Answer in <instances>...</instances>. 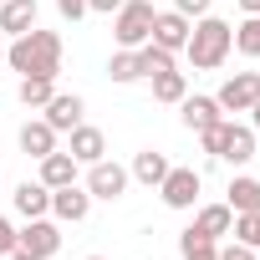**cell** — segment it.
<instances>
[{"label": "cell", "mask_w": 260, "mask_h": 260, "mask_svg": "<svg viewBox=\"0 0 260 260\" xmlns=\"http://www.w3.org/2000/svg\"><path fill=\"white\" fill-rule=\"evenodd\" d=\"M11 72H21V77H56L61 72V36L56 31H26V36H16L11 41Z\"/></svg>", "instance_id": "6da1fadb"}, {"label": "cell", "mask_w": 260, "mask_h": 260, "mask_svg": "<svg viewBox=\"0 0 260 260\" xmlns=\"http://www.w3.org/2000/svg\"><path fill=\"white\" fill-rule=\"evenodd\" d=\"M230 46H235V26H230V21H219V16H199V21L189 26L184 56L194 61V72H214V67H224Z\"/></svg>", "instance_id": "7a4b0ae2"}, {"label": "cell", "mask_w": 260, "mask_h": 260, "mask_svg": "<svg viewBox=\"0 0 260 260\" xmlns=\"http://www.w3.org/2000/svg\"><path fill=\"white\" fill-rule=\"evenodd\" d=\"M153 0H122V6L112 11V36L122 51H138L148 36H153Z\"/></svg>", "instance_id": "3957f363"}, {"label": "cell", "mask_w": 260, "mask_h": 260, "mask_svg": "<svg viewBox=\"0 0 260 260\" xmlns=\"http://www.w3.org/2000/svg\"><path fill=\"white\" fill-rule=\"evenodd\" d=\"M61 250V230L41 214V219H31L26 230H16V250H11V260H51Z\"/></svg>", "instance_id": "277c9868"}, {"label": "cell", "mask_w": 260, "mask_h": 260, "mask_svg": "<svg viewBox=\"0 0 260 260\" xmlns=\"http://www.w3.org/2000/svg\"><path fill=\"white\" fill-rule=\"evenodd\" d=\"M127 179H133V174H127L122 164H107V158H97V164H87V194L92 199H122V189H127Z\"/></svg>", "instance_id": "5b68a950"}, {"label": "cell", "mask_w": 260, "mask_h": 260, "mask_svg": "<svg viewBox=\"0 0 260 260\" xmlns=\"http://www.w3.org/2000/svg\"><path fill=\"white\" fill-rule=\"evenodd\" d=\"M199 189H204L199 169H169V174H164V184H158V194H164V204H169V209H194Z\"/></svg>", "instance_id": "8992f818"}, {"label": "cell", "mask_w": 260, "mask_h": 260, "mask_svg": "<svg viewBox=\"0 0 260 260\" xmlns=\"http://www.w3.org/2000/svg\"><path fill=\"white\" fill-rule=\"evenodd\" d=\"M214 102H219L224 112H250V107L260 102V72H235V77L214 92Z\"/></svg>", "instance_id": "52a82bcc"}, {"label": "cell", "mask_w": 260, "mask_h": 260, "mask_svg": "<svg viewBox=\"0 0 260 260\" xmlns=\"http://www.w3.org/2000/svg\"><path fill=\"white\" fill-rule=\"evenodd\" d=\"M51 214H56L61 224H82V219L92 214V194H87L82 184H67V189H51Z\"/></svg>", "instance_id": "ba28073f"}, {"label": "cell", "mask_w": 260, "mask_h": 260, "mask_svg": "<svg viewBox=\"0 0 260 260\" xmlns=\"http://www.w3.org/2000/svg\"><path fill=\"white\" fill-rule=\"evenodd\" d=\"M148 41L164 46V51H184V41H189V16H179V11H158Z\"/></svg>", "instance_id": "9c48e42d"}, {"label": "cell", "mask_w": 260, "mask_h": 260, "mask_svg": "<svg viewBox=\"0 0 260 260\" xmlns=\"http://www.w3.org/2000/svg\"><path fill=\"white\" fill-rule=\"evenodd\" d=\"M41 112H46V122L56 127V133H72V127L82 122V112H87V102H82L77 92H56V97H51Z\"/></svg>", "instance_id": "30bf717a"}, {"label": "cell", "mask_w": 260, "mask_h": 260, "mask_svg": "<svg viewBox=\"0 0 260 260\" xmlns=\"http://www.w3.org/2000/svg\"><path fill=\"white\" fill-rule=\"evenodd\" d=\"M219 158H224V164H250V158H255V127H245V122H224Z\"/></svg>", "instance_id": "8fae6325"}, {"label": "cell", "mask_w": 260, "mask_h": 260, "mask_svg": "<svg viewBox=\"0 0 260 260\" xmlns=\"http://www.w3.org/2000/svg\"><path fill=\"white\" fill-rule=\"evenodd\" d=\"M77 164H97V158H107V138H102V127H87V122H77L72 127V148H67Z\"/></svg>", "instance_id": "7c38bea8"}, {"label": "cell", "mask_w": 260, "mask_h": 260, "mask_svg": "<svg viewBox=\"0 0 260 260\" xmlns=\"http://www.w3.org/2000/svg\"><path fill=\"white\" fill-rule=\"evenodd\" d=\"M21 153H31V158L56 153V127H51L46 117H36V122H26V127H21Z\"/></svg>", "instance_id": "4fadbf2b"}, {"label": "cell", "mask_w": 260, "mask_h": 260, "mask_svg": "<svg viewBox=\"0 0 260 260\" xmlns=\"http://www.w3.org/2000/svg\"><path fill=\"white\" fill-rule=\"evenodd\" d=\"M36 26V0H6L0 6V31L6 36H26Z\"/></svg>", "instance_id": "5bb4252c"}, {"label": "cell", "mask_w": 260, "mask_h": 260, "mask_svg": "<svg viewBox=\"0 0 260 260\" xmlns=\"http://www.w3.org/2000/svg\"><path fill=\"white\" fill-rule=\"evenodd\" d=\"M77 169H82V164H77L72 153H46V158H41V184H46V189H67V184H77Z\"/></svg>", "instance_id": "9a60e30c"}, {"label": "cell", "mask_w": 260, "mask_h": 260, "mask_svg": "<svg viewBox=\"0 0 260 260\" xmlns=\"http://www.w3.org/2000/svg\"><path fill=\"white\" fill-rule=\"evenodd\" d=\"M230 199V209L235 214H260V179H250V174H240V179H230V189H224Z\"/></svg>", "instance_id": "2e32d148"}, {"label": "cell", "mask_w": 260, "mask_h": 260, "mask_svg": "<svg viewBox=\"0 0 260 260\" xmlns=\"http://www.w3.org/2000/svg\"><path fill=\"white\" fill-rule=\"evenodd\" d=\"M179 107H184V127H194V133H199V127H214L224 117V107L214 97H184Z\"/></svg>", "instance_id": "e0dca14e"}, {"label": "cell", "mask_w": 260, "mask_h": 260, "mask_svg": "<svg viewBox=\"0 0 260 260\" xmlns=\"http://www.w3.org/2000/svg\"><path fill=\"white\" fill-rule=\"evenodd\" d=\"M16 209H21L26 219H41V214H51V189H46L41 179H36V184L26 179V184L16 189Z\"/></svg>", "instance_id": "ac0fdd59"}, {"label": "cell", "mask_w": 260, "mask_h": 260, "mask_svg": "<svg viewBox=\"0 0 260 260\" xmlns=\"http://www.w3.org/2000/svg\"><path fill=\"white\" fill-rule=\"evenodd\" d=\"M169 169H174V164H169L164 153H153V148H143V153L133 158V179H138V184H148V189H158Z\"/></svg>", "instance_id": "d6986e66"}, {"label": "cell", "mask_w": 260, "mask_h": 260, "mask_svg": "<svg viewBox=\"0 0 260 260\" xmlns=\"http://www.w3.org/2000/svg\"><path fill=\"white\" fill-rule=\"evenodd\" d=\"M230 224H235V209H230V204H204V209H199V219H194V230H199V235H209V240L230 235Z\"/></svg>", "instance_id": "ffe728a7"}, {"label": "cell", "mask_w": 260, "mask_h": 260, "mask_svg": "<svg viewBox=\"0 0 260 260\" xmlns=\"http://www.w3.org/2000/svg\"><path fill=\"white\" fill-rule=\"evenodd\" d=\"M179 255H184V260H219L214 240H209V235H199L194 224H189V230L179 235Z\"/></svg>", "instance_id": "44dd1931"}, {"label": "cell", "mask_w": 260, "mask_h": 260, "mask_svg": "<svg viewBox=\"0 0 260 260\" xmlns=\"http://www.w3.org/2000/svg\"><path fill=\"white\" fill-rule=\"evenodd\" d=\"M138 72H143V77H158V72H174V51H164V46L143 41V46H138Z\"/></svg>", "instance_id": "7402d4cb"}, {"label": "cell", "mask_w": 260, "mask_h": 260, "mask_svg": "<svg viewBox=\"0 0 260 260\" xmlns=\"http://www.w3.org/2000/svg\"><path fill=\"white\" fill-rule=\"evenodd\" d=\"M148 82H153V97H158V102H184V97H189L184 72H158V77H148Z\"/></svg>", "instance_id": "603a6c76"}, {"label": "cell", "mask_w": 260, "mask_h": 260, "mask_svg": "<svg viewBox=\"0 0 260 260\" xmlns=\"http://www.w3.org/2000/svg\"><path fill=\"white\" fill-rule=\"evenodd\" d=\"M56 97V77H21V102L26 107H46Z\"/></svg>", "instance_id": "cb8c5ba5"}, {"label": "cell", "mask_w": 260, "mask_h": 260, "mask_svg": "<svg viewBox=\"0 0 260 260\" xmlns=\"http://www.w3.org/2000/svg\"><path fill=\"white\" fill-rule=\"evenodd\" d=\"M235 51L240 56H260V16H245L235 26Z\"/></svg>", "instance_id": "d4e9b609"}, {"label": "cell", "mask_w": 260, "mask_h": 260, "mask_svg": "<svg viewBox=\"0 0 260 260\" xmlns=\"http://www.w3.org/2000/svg\"><path fill=\"white\" fill-rule=\"evenodd\" d=\"M107 77L117 82V87H127V82H138L143 72H138V51H117L112 61H107Z\"/></svg>", "instance_id": "484cf974"}, {"label": "cell", "mask_w": 260, "mask_h": 260, "mask_svg": "<svg viewBox=\"0 0 260 260\" xmlns=\"http://www.w3.org/2000/svg\"><path fill=\"white\" fill-rule=\"evenodd\" d=\"M219 143H224V117H219L214 127H199V148H204L209 158H219Z\"/></svg>", "instance_id": "4316f807"}, {"label": "cell", "mask_w": 260, "mask_h": 260, "mask_svg": "<svg viewBox=\"0 0 260 260\" xmlns=\"http://www.w3.org/2000/svg\"><path fill=\"white\" fill-rule=\"evenodd\" d=\"M209 6H214V0H174V11H179V16H194V21L209 16Z\"/></svg>", "instance_id": "83f0119b"}, {"label": "cell", "mask_w": 260, "mask_h": 260, "mask_svg": "<svg viewBox=\"0 0 260 260\" xmlns=\"http://www.w3.org/2000/svg\"><path fill=\"white\" fill-rule=\"evenodd\" d=\"M56 11H61L67 21H82V16H87V0H56Z\"/></svg>", "instance_id": "f1b7e54d"}, {"label": "cell", "mask_w": 260, "mask_h": 260, "mask_svg": "<svg viewBox=\"0 0 260 260\" xmlns=\"http://www.w3.org/2000/svg\"><path fill=\"white\" fill-rule=\"evenodd\" d=\"M16 250V230H11V219L0 214V255H11Z\"/></svg>", "instance_id": "f546056e"}, {"label": "cell", "mask_w": 260, "mask_h": 260, "mask_svg": "<svg viewBox=\"0 0 260 260\" xmlns=\"http://www.w3.org/2000/svg\"><path fill=\"white\" fill-rule=\"evenodd\" d=\"M219 260H255V250H250V245H240V240H235V245H230V250H219Z\"/></svg>", "instance_id": "4dcf8cb0"}, {"label": "cell", "mask_w": 260, "mask_h": 260, "mask_svg": "<svg viewBox=\"0 0 260 260\" xmlns=\"http://www.w3.org/2000/svg\"><path fill=\"white\" fill-rule=\"evenodd\" d=\"M117 6H122V0H87V11H97V16H112Z\"/></svg>", "instance_id": "1f68e13d"}, {"label": "cell", "mask_w": 260, "mask_h": 260, "mask_svg": "<svg viewBox=\"0 0 260 260\" xmlns=\"http://www.w3.org/2000/svg\"><path fill=\"white\" fill-rule=\"evenodd\" d=\"M235 6H240L245 16H260V0H235Z\"/></svg>", "instance_id": "d6a6232c"}, {"label": "cell", "mask_w": 260, "mask_h": 260, "mask_svg": "<svg viewBox=\"0 0 260 260\" xmlns=\"http://www.w3.org/2000/svg\"><path fill=\"white\" fill-rule=\"evenodd\" d=\"M250 112H255V117H250V127H255V133H260V102H255V107H250Z\"/></svg>", "instance_id": "836d02e7"}, {"label": "cell", "mask_w": 260, "mask_h": 260, "mask_svg": "<svg viewBox=\"0 0 260 260\" xmlns=\"http://www.w3.org/2000/svg\"><path fill=\"white\" fill-rule=\"evenodd\" d=\"M87 260H102V255H87Z\"/></svg>", "instance_id": "e575fe53"}, {"label": "cell", "mask_w": 260, "mask_h": 260, "mask_svg": "<svg viewBox=\"0 0 260 260\" xmlns=\"http://www.w3.org/2000/svg\"><path fill=\"white\" fill-rule=\"evenodd\" d=\"M0 6H6V0H0Z\"/></svg>", "instance_id": "d590c367"}]
</instances>
